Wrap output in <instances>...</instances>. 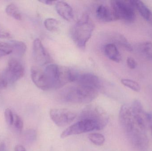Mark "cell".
I'll return each mask as SVG.
<instances>
[{
  "label": "cell",
  "instance_id": "7c38bea8",
  "mask_svg": "<svg viewBox=\"0 0 152 151\" xmlns=\"http://www.w3.org/2000/svg\"><path fill=\"white\" fill-rule=\"evenodd\" d=\"M76 84L92 88L99 90L101 87V81L95 74L90 73L77 74L75 81Z\"/></svg>",
  "mask_w": 152,
  "mask_h": 151
},
{
  "label": "cell",
  "instance_id": "9c48e42d",
  "mask_svg": "<svg viewBox=\"0 0 152 151\" xmlns=\"http://www.w3.org/2000/svg\"><path fill=\"white\" fill-rule=\"evenodd\" d=\"M24 73L23 65L17 59H12L9 60L7 68L2 74L8 83H13L21 79Z\"/></svg>",
  "mask_w": 152,
  "mask_h": 151
},
{
  "label": "cell",
  "instance_id": "e0dca14e",
  "mask_svg": "<svg viewBox=\"0 0 152 151\" xmlns=\"http://www.w3.org/2000/svg\"><path fill=\"white\" fill-rule=\"evenodd\" d=\"M10 44L12 48V52L19 56H22L26 51L27 47L25 43L20 41L12 40L10 41Z\"/></svg>",
  "mask_w": 152,
  "mask_h": 151
},
{
  "label": "cell",
  "instance_id": "603a6c76",
  "mask_svg": "<svg viewBox=\"0 0 152 151\" xmlns=\"http://www.w3.org/2000/svg\"><path fill=\"white\" fill-rule=\"evenodd\" d=\"M121 82L124 86L130 89L133 91L139 92L141 90L140 85L137 82L133 80L122 79L121 80Z\"/></svg>",
  "mask_w": 152,
  "mask_h": 151
},
{
  "label": "cell",
  "instance_id": "f546056e",
  "mask_svg": "<svg viewBox=\"0 0 152 151\" xmlns=\"http://www.w3.org/2000/svg\"><path fill=\"white\" fill-rule=\"evenodd\" d=\"M14 151H27L24 146L21 145H17L15 147Z\"/></svg>",
  "mask_w": 152,
  "mask_h": 151
},
{
  "label": "cell",
  "instance_id": "f1b7e54d",
  "mask_svg": "<svg viewBox=\"0 0 152 151\" xmlns=\"http://www.w3.org/2000/svg\"><path fill=\"white\" fill-rule=\"evenodd\" d=\"M40 2L44 4H47V5H52L54 3H56V1H47V0H42V1H40Z\"/></svg>",
  "mask_w": 152,
  "mask_h": 151
},
{
  "label": "cell",
  "instance_id": "3957f363",
  "mask_svg": "<svg viewBox=\"0 0 152 151\" xmlns=\"http://www.w3.org/2000/svg\"><path fill=\"white\" fill-rule=\"evenodd\" d=\"M98 90L76 84L63 90L61 94L62 100L73 104L88 103L98 95Z\"/></svg>",
  "mask_w": 152,
  "mask_h": 151
},
{
  "label": "cell",
  "instance_id": "d6986e66",
  "mask_svg": "<svg viewBox=\"0 0 152 151\" xmlns=\"http://www.w3.org/2000/svg\"><path fill=\"white\" fill-rule=\"evenodd\" d=\"M45 27L48 31L51 32H55L58 31L59 27V22L58 20L54 18H47L45 20Z\"/></svg>",
  "mask_w": 152,
  "mask_h": 151
},
{
  "label": "cell",
  "instance_id": "ac0fdd59",
  "mask_svg": "<svg viewBox=\"0 0 152 151\" xmlns=\"http://www.w3.org/2000/svg\"><path fill=\"white\" fill-rule=\"evenodd\" d=\"M113 40L116 43L123 47L126 50L129 51H133L132 46L123 35L120 34L116 35L113 38Z\"/></svg>",
  "mask_w": 152,
  "mask_h": 151
},
{
  "label": "cell",
  "instance_id": "484cf974",
  "mask_svg": "<svg viewBox=\"0 0 152 151\" xmlns=\"http://www.w3.org/2000/svg\"><path fill=\"white\" fill-rule=\"evenodd\" d=\"M4 117L6 122L9 125H13V119H14V114L10 109L7 108L4 111Z\"/></svg>",
  "mask_w": 152,
  "mask_h": 151
},
{
  "label": "cell",
  "instance_id": "d4e9b609",
  "mask_svg": "<svg viewBox=\"0 0 152 151\" xmlns=\"http://www.w3.org/2000/svg\"><path fill=\"white\" fill-rule=\"evenodd\" d=\"M18 130H22L23 128V121L21 118L17 114H14L13 125Z\"/></svg>",
  "mask_w": 152,
  "mask_h": 151
},
{
  "label": "cell",
  "instance_id": "2e32d148",
  "mask_svg": "<svg viewBox=\"0 0 152 151\" xmlns=\"http://www.w3.org/2000/svg\"><path fill=\"white\" fill-rule=\"evenodd\" d=\"M104 52L106 56L112 61L119 63L121 60V55L114 43H110L105 45Z\"/></svg>",
  "mask_w": 152,
  "mask_h": 151
},
{
  "label": "cell",
  "instance_id": "44dd1931",
  "mask_svg": "<svg viewBox=\"0 0 152 151\" xmlns=\"http://www.w3.org/2000/svg\"><path fill=\"white\" fill-rule=\"evenodd\" d=\"M141 52L145 56L152 59V43L151 42L147 41L144 42L140 45L139 47Z\"/></svg>",
  "mask_w": 152,
  "mask_h": 151
},
{
  "label": "cell",
  "instance_id": "4316f807",
  "mask_svg": "<svg viewBox=\"0 0 152 151\" xmlns=\"http://www.w3.org/2000/svg\"><path fill=\"white\" fill-rule=\"evenodd\" d=\"M127 64L128 66L131 69H134L137 66V63L134 59L132 57L128 58L127 59Z\"/></svg>",
  "mask_w": 152,
  "mask_h": 151
},
{
  "label": "cell",
  "instance_id": "6da1fadb",
  "mask_svg": "<svg viewBox=\"0 0 152 151\" xmlns=\"http://www.w3.org/2000/svg\"><path fill=\"white\" fill-rule=\"evenodd\" d=\"M119 119L133 147L139 151L146 150L149 146L146 130L142 129L137 122L130 105H122L120 110Z\"/></svg>",
  "mask_w": 152,
  "mask_h": 151
},
{
  "label": "cell",
  "instance_id": "277c9868",
  "mask_svg": "<svg viewBox=\"0 0 152 151\" xmlns=\"http://www.w3.org/2000/svg\"><path fill=\"white\" fill-rule=\"evenodd\" d=\"M94 24L87 15H84L72 27L71 36L76 46L82 50L86 48L87 43L92 36Z\"/></svg>",
  "mask_w": 152,
  "mask_h": 151
},
{
  "label": "cell",
  "instance_id": "7a4b0ae2",
  "mask_svg": "<svg viewBox=\"0 0 152 151\" xmlns=\"http://www.w3.org/2000/svg\"><path fill=\"white\" fill-rule=\"evenodd\" d=\"M44 71L51 90L60 88L67 83L75 82L77 74L69 67L55 64H48Z\"/></svg>",
  "mask_w": 152,
  "mask_h": 151
},
{
  "label": "cell",
  "instance_id": "ba28073f",
  "mask_svg": "<svg viewBox=\"0 0 152 151\" xmlns=\"http://www.w3.org/2000/svg\"><path fill=\"white\" fill-rule=\"evenodd\" d=\"M52 120L58 126H67L74 121L77 117L75 113L66 109H52L50 112Z\"/></svg>",
  "mask_w": 152,
  "mask_h": 151
},
{
  "label": "cell",
  "instance_id": "5b68a950",
  "mask_svg": "<svg viewBox=\"0 0 152 151\" xmlns=\"http://www.w3.org/2000/svg\"><path fill=\"white\" fill-rule=\"evenodd\" d=\"M111 6L116 20H121L132 22L135 19L134 7L130 1H113Z\"/></svg>",
  "mask_w": 152,
  "mask_h": 151
},
{
  "label": "cell",
  "instance_id": "52a82bcc",
  "mask_svg": "<svg viewBox=\"0 0 152 151\" xmlns=\"http://www.w3.org/2000/svg\"><path fill=\"white\" fill-rule=\"evenodd\" d=\"M79 119H87L97 123L101 129L104 128L109 122V116L104 110L96 105H90L82 111Z\"/></svg>",
  "mask_w": 152,
  "mask_h": 151
},
{
  "label": "cell",
  "instance_id": "8992f818",
  "mask_svg": "<svg viewBox=\"0 0 152 151\" xmlns=\"http://www.w3.org/2000/svg\"><path fill=\"white\" fill-rule=\"evenodd\" d=\"M100 130H102L101 127L95 121L87 119H79L77 122L64 130L61 134V137L66 138L70 136Z\"/></svg>",
  "mask_w": 152,
  "mask_h": 151
},
{
  "label": "cell",
  "instance_id": "4dcf8cb0",
  "mask_svg": "<svg viewBox=\"0 0 152 151\" xmlns=\"http://www.w3.org/2000/svg\"><path fill=\"white\" fill-rule=\"evenodd\" d=\"M9 35V34L7 33H4L0 31V38H8Z\"/></svg>",
  "mask_w": 152,
  "mask_h": 151
},
{
  "label": "cell",
  "instance_id": "ffe728a7",
  "mask_svg": "<svg viewBox=\"0 0 152 151\" xmlns=\"http://www.w3.org/2000/svg\"><path fill=\"white\" fill-rule=\"evenodd\" d=\"M6 13L10 17L13 18L17 20H21V14L18 7L13 4H10L6 7L5 9Z\"/></svg>",
  "mask_w": 152,
  "mask_h": 151
},
{
  "label": "cell",
  "instance_id": "7402d4cb",
  "mask_svg": "<svg viewBox=\"0 0 152 151\" xmlns=\"http://www.w3.org/2000/svg\"><path fill=\"white\" fill-rule=\"evenodd\" d=\"M89 140L95 145L101 146L105 142V138L102 134L98 133H92L89 134L88 136Z\"/></svg>",
  "mask_w": 152,
  "mask_h": 151
},
{
  "label": "cell",
  "instance_id": "1f68e13d",
  "mask_svg": "<svg viewBox=\"0 0 152 151\" xmlns=\"http://www.w3.org/2000/svg\"><path fill=\"white\" fill-rule=\"evenodd\" d=\"M151 133H152V124L151 126Z\"/></svg>",
  "mask_w": 152,
  "mask_h": 151
},
{
  "label": "cell",
  "instance_id": "30bf717a",
  "mask_svg": "<svg viewBox=\"0 0 152 151\" xmlns=\"http://www.w3.org/2000/svg\"><path fill=\"white\" fill-rule=\"evenodd\" d=\"M33 56L35 61L40 66L48 65L51 62L50 54L44 47L41 40L36 39L33 43Z\"/></svg>",
  "mask_w": 152,
  "mask_h": 151
},
{
  "label": "cell",
  "instance_id": "83f0119b",
  "mask_svg": "<svg viewBox=\"0 0 152 151\" xmlns=\"http://www.w3.org/2000/svg\"><path fill=\"white\" fill-rule=\"evenodd\" d=\"M8 82L4 77L3 74H0V91L7 87Z\"/></svg>",
  "mask_w": 152,
  "mask_h": 151
},
{
  "label": "cell",
  "instance_id": "9a60e30c",
  "mask_svg": "<svg viewBox=\"0 0 152 151\" xmlns=\"http://www.w3.org/2000/svg\"><path fill=\"white\" fill-rule=\"evenodd\" d=\"M134 8L139 12L144 19L152 26V12L150 9L142 1L139 0H131Z\"/></svg>",
  "mask_w": 152,
  "mask_h": 151
},
{
  "label": "cell",
  "instance_id": "5bb4252c",
  "mask_svg": "<svg viewBox=\"0 0 152 151\" xmlns=\"http://www.w3.org/2000/svg\"><path fill=\"white\" fill-rule=\"evenodd\" d=\"M96 17L103 22H109L116 20L111 6L101 4L96 10Z\"/></svg>",
  "mask_w": 152,
  "mask_h": 151
},
{
  "label": "cell",
  "instance_id": "cb8c5ba5",
  "mask_svg": "<svg viewBox=\"0 0 152 151\" xmlns=\"http://www.w3.org/2000/svg\"><path fill=\"white\" fill-rule=\"evenodd\" d=\"M12 52V48L10 43L0 42V57L9 55Z\"/></svg>",
  "mask_w": 152,
  "mask_h": 151
},
{
  "label": "cell",
  "instance_id": "8fae6325",
  "mask_svg": "<svg viewBox=\"0 0 152 151\" xmlns=\"http://www.w3.org/2000/svg\"><path fill=\"white\" fill-rule=\"evenodd\" d=\"M31 77L33 82L37 87L43 90H50V83L44 70L38 66H33L31 69Z\"/></svg>",
  "mask_w": 152,
  "mask_h": 151
},
{
  "label": "cell",
  "instance_id": "4fadbf2b",
  "mask_svg": "<svg viewBox=\"0 0 152 151\" xmlns=\"http://www.w3.org/2000/svg\"><path fill=\"white\" fill-rule=\"evenodd\" d=\"M55 9L58 14L65 20L70 21L74 19L73 9L67 3L63 1H57L55 4Z\"/></svg>",
  "mask_w": 152,
  "mask_h": 151
}]
</instances>
